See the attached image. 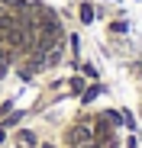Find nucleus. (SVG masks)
Listing matches in <instances>:
<instances>
[{
  "mask_svg": "<svg viewBox=\"0 0 142 148\" xmlns=\"http://www.w3.org/2000/svg\"><path fill=\"white\" fill-rule=\"evenodd\" d=\"M65 138H68L71 148H84V145H90V142H94V119H78L74 126H68Z\"/></svg>",
  "mask_w": 142,
  "mask_h": 148,
  "instance_id": "f257e3e1",
  "label": "nucleus"
},
{
  "mask_svg": "<svg viewBox=\"0 0 142 148\" xmlns=\"http://www.w3.org/2000/svg\"><path fill=\"white\" fill-rule=\"evenodd\" d=\"M19 116H23V113H13V116H7V122H3V126H16V122H19Z\"/></svg>",
  "mask_w": 142,
  "mask_h": 148,
  "instance_id": "0eeeda50",
  "label": "nucleus"
},
{
  "mask_svg": "<svg viewBox=\"0 0 142 148\" xmlns=\"http://www.w3.org/2000/svg\"><path fill=\"white\" fill-rule=\"evenodd\" d=\"M71 90H74V93H84V81H81V77H71Z\"/></svg>",
  "mask_w": 142,
  "mask_h": 148,
  "instance_id": "423d86ee",
  "label": "nucleus"
},
{
  "mask_svg": "<svg viewBox=\"0 0 142 148\" xmlns=\"http://www.w3.org/2000/svg\"><path fill=\"white\" fill-rule=\"evenodd\" d=\"M81 23H94V7L90 3H81Z\"/></svg>",
  "mask_w": 142,
  "mask_h": 148,
  "instance_id": "39448f33",
  "label": "nucleus"
},
{
  "mask_svg": "<svg viewBox=\"0 0 142 148\" xmlns=\"http://www.w3.org/2000/svg\"><path fill=\"white\" fill-rule=\"evenodd\" d=\"M39 148H55V145H52V142H45V145H39Z\"/></svg>",
  "mask_w": 142,
  "mask_h": 148,
  "instance_id": "6e6552de",
  "label": "nucleus"
},
{
  "mask_svg": "<svg viewBox=\"0 0 142 148\" xmlns=\"http://www.w3.org/2000/svg\"><path fill=\"white\" fill-rule=\"evenodd\" d=\"M16 145H19V148H32V145H36V135H32L29 129H19V132H16Z\"/></svg>",
  "mask_w": 142,
  "mask_h": 148,
  "instance_id": "7ed1b4c3",
  "label": "nucleus"
},
{
  "mask_svg": "<svg viewBox=\"0 0 142 148\" xmlns=\"http://www.w3.org/2000/svg\"><path fill=\"white\" fill-rule=\"evenodd\" d=\"M13 61H16V55L10 52L7 45H0V77H3V74L10 71V64H13Z\"/></svg>",
  "mask_w": 142,
  "mask_h": 148,
  "instance_id": "f03ea898",
  "label": "nucleus"
},
{
  "mask_svg": "<svg viewBox=\"0 0 142 148\" xmlns=\"http://www.w3.org/2000/svg\"><path fill=\"white\" fill-rule=\"evenodd\" d=\"M97 97H100V84H94V87H87V90L81 93V100H84V103H94Z\"/></svg>",
  "mask_w": 142,
  "mask_h": 148,
  "instance_id": "20e7f679",
  "label": "nucleus"
}]
</instances>
